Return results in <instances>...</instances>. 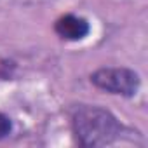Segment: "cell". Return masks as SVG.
Returning a JSON list of instances; mask_svg holds the SVG:
<instances>
[{
    "instance_id": "obj_1",
    "label": "cell",
    "mask_w": 148,
    "mask_h": 148,
    "mask_svg": "<svg viewBox=\"0 0 148 148\" xmlns=\"http://www.w3.org/2000/svg\"><path fill=\"white\" fill-rule=\"evenodd\" d=\"M71 125L82 146H106L122 134L117 117L99 106H79L71 117Z\"/></svg>"
},
{
    "instance_id": "obj_2",
    "label": "cell",
    "mask_w": 148,
    "mask_h": 148,
    "mask_svg": "<svg viewBox=\"0 0 148 148\" xmlns=\"http://www.w3.org/2000/svg\"><path fill=\"white\" fill-rule=\"evenodd\" d=\"M91 82L110 94L132 98L141 86L139 75L129 68H99L91 75Z\"/></svg>"
},
{
    "instance_id": "obj_3",
    "label": "cell",
    "mask_w": 148,
    "mask_h": 148,
    "mask_svg": "<svg viewBox=\"0 0 148 148\" xmlns=\"http://www.w3.org/2000/svg\"><path fill=\"white\" fill-rule=\"evenodd\" d=\"M89 30L87 19L75 14H64L54 23V32L64 40H82L89 35Z\"/></svg>"
},
{
    "instance_id": "obj_4",
    "label": "cell",
    "mask_w": 148,
    "mask_h": 148,
    "mask_svg": "<svg viewBox=\"0 0 148 148\" xmlns=\"http://www.w3.org/2000/svg\"><path fill=\"white\" fill-rule=\"evenodd\" d=\"M11 129H12L11 119H9L7 115H4V113H0V139L5 138V136L11 132Z\"/></svg>"
}]
</instances>
